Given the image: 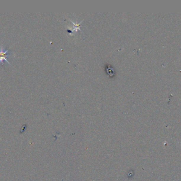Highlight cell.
<instances>
[{
  "label": "cell",
  "instance_id": "1",
  "mask_svg": "<svg viewBox=\"0 0 181 181\" xmlns=\"http://www.w3.org/2000/svg\"><path fill=\"white\" fill-rule=\"evenodd\" d=\"M8 50H5V49L2 47H0V63H1L2 65L4 64V61H5L8 62L9 64H10L9 61L8 60V55L7 53Z\"/></svg>",
  "mask_w": 181,
  "mask_h": 181
}]
</instances>
